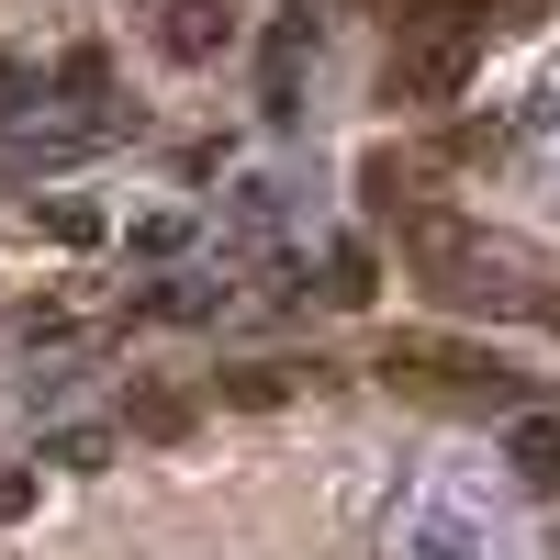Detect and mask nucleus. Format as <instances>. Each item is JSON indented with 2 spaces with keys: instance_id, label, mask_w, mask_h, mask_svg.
Wrapping results in <instances>:
<instances>
[{
  "instance_id": "1",
  "label": "nucleus",
  "mask_w": 560,
  "mask_h": 560,
  "mask_svg": "<svg viewBox=\"0 0 560 560\" xmlns=\"http://www.w3.org/2000/svg\"><path fill=\"white\" fill-rule=\"evenodd\" d=\"M382 370H393V382H438V393H493V404L527 393V370H504V359H482V348H448V337H393Z\"/></svg>"
},
{
  "instance_id": "2",
  "label": "nucleus",
  "mask_w": 560,
  "mask_h": 560,
  "mask_svg": "<svg viewBox=\"0 0 560 560\" xmlns=\"http://www.w3.org/2000/svg\"><path fill=\"white\" fill-rule=\"evenodd\" d=\"M404 34H415L404 57H393V90H404V102H448V90L471 79V57H482V34H471V23H438V12H415Z\"/></svg>"
},
{
  "instance_id": "3",
  "label": "nucleus",
  "mask_w": 560,
  "mask_h": 560,
  "mask_svg": "<svg viewBox=\"0 0 560 560\" xmlns=\"http://www.w3.org/2000/svg\"><path fill=\"white\" fill-rule=\"evenodd\" d=\"M158 45H168L179 68H213L224 45H236V12H224V0H168V34Z\"/></svg>"
},
{
  "instance_id": "4",
  "label": "nucleus",
  "mask_w": 560,
  "mask_h": 560,
  "mask_svg": "<svg viewBox=\"0 0 560 560\" xmlns=\"http://www.w3.org/2000/svg\"><path fill=\"white\" fill-rule=\"evenodd\" d=\"M303 45H314V12L269 23V124H292V102H303Z\"/></svg>"
},
{
  "instance_id": "5",
  "label": "nucleus",
  "mask_w": 560,
  "mask_h": 560,
  "mask_svg": "<svg viewBox=\"0 0 560 560\" xmlns=\"http://www.w3.org/2000/svg\"><path fill=\"white\" fill-rule=\"evenodd\" d=\"M504 471L527 493H560V415H516V438H504Z\"/></svg>"
},
{
  "instance_id": "6",
  "label": "nucleus",
  "mask_w": 560,
  "mask_h": 560,
  "mask_svg": "<svg viewBox=\"0 0 560 560\" xmlns=\"http://www.w3.org/2000/svg\"><path fill=\"white\" fill-rule=\"evenodd\" d=\"M102 459H113V427H57L34 471H102Z\"/></svg>"
},
{
  "instance_id": "7",
  "label": "nucleus",
  "mask_w": 560,
  "mask_h": 560,
  "mask_svg": "<svg viewBox=\"0 0 560 560\" xmlns=\"http://www.w3.org/2000/svg\"><path fill=\"white\" fill-rule=\"evenodd\" d=\"M135 314H147V325H202L213 292H202V280H158V292H135Z\"/></svg>"
},
{
  "instance_id": "8",
  "label": "nucleus",
  "mask_w": 560,
  "mask_h": 560,
  "mask_svg": "<svg viewBox=\"0 0 560 560\" xmlns=\"http://www.w3.org/2000/svg\"><path fill=\"white\" fill-rule=\"evenodd\" d=\"M325 280H337L325 303H370V247H325Z\"/></svg>"
},
{
  "instance_id": "9",
  "label": "nucleus",
  "mask_w": 560,
  "mask_h": 560,
  "mask_svg": "<svg viewBox=\"0 0 560 560\" xmlns=\"http://www.w3.org/2000/svg\"><path fill=\"white\" fill-rule=\"evenodd\" d=\"M45 236H68V247H102V213H90V202H45Z\"/></svg>"
},
{
  "instance_id": "10",
  "label": "nucleus",
  "mask_w": 560,
  "mask_h": 560,
  "mask_svg": "<svg viewBox=\"0 0 560 560\" xmlns=\"http://www.w3.org/2000/svg\"><path fill=\"white\" fill-rule=\"evenodd\" d=\"M224 393H236V404H280V393H292V370H269V359H258V370H224Z\"/></svg>"
},
{
  "instance_id": "11",
  "label": "nucleus",
  "mask_w": 560,
  "mask_h": 560,
  "mask_svg": "<svg viewBox=\"0 0 560 560\" xmlns=\"http://www.w3.org/2000/svg\"><path fill=\"white\" fill-rule=\"evenodd\" d=\"M135 427H147V438H179V427H191V404H179V393H135Z\"/></svg>"
},
{
  "instance_id": "12",
  "label": "nucleus",
  "mask_w": 560,
  "mask_h": 560,
  "mask_svg": "<svg viewBox=\"0 0 560 560\" xmlns=\"http://www.w3.org/2000/svg\"><path fill=\"white\" fill-rule=\"evenodd\" d=\"M102 79H113V68H102V57H90V45H79V57H68L57 79H45V90H68V102H102Z\"/></svg>"
},
{
  "instance_id": "13",
  "label": "nucleus",
  "mask_w": 560,
  "mask_h": 560,
  "mask_svg": "<svg viewBox=\"0 0 560 560\" xmlns=\"http://www.w3.org/2000/svg\"><path fill=\"white\" fill-rule=\"evenodd\" d=\"M23 102H45V79H34V68H12V57H0V124H23Z\"/></svg>"
},
{
  "instance_id": "14",
  "label": "nucleus",
  "mask_w": 560,
  "mask_h": 560,
  "mask_svg": "<svg viewBox=\"0 0 560 560\" xmlns=\"http://www.w3.org/2000/svg\"><path fill=\"white\" fill-rule=\"evenodd\" d=\"M12 337H23V348H45V337H68V303H23V314H12Z\"/></svg>"
},
{
  "instance_id": "15",
  "label": "nucleus",
  "mask_w": 560,
  "mask_h": 560,
  "mask_svg": "<svg viewBox=\"0 0 560 560\" xmlns=\"http://www.w3.org/2000/svg\"><path fill=\"white\" fill-rule=\"evenodd\" d=\"M23 504H34V471H0V527H12Z\"/></svg>"
}]
</instances>
